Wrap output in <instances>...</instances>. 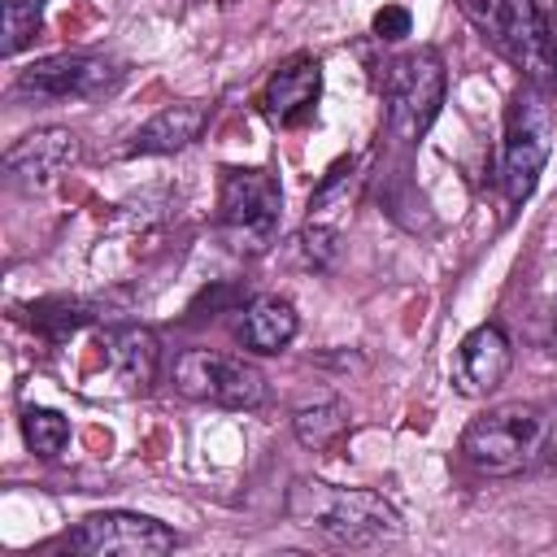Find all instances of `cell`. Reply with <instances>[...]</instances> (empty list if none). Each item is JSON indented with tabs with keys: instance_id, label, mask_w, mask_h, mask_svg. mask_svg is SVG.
<instances>
[{
	"instance_id": "19",
	"label": "cell",
	"mask_w": 557,
	"mask_h": 557,
	"mask_svg": "<svg viewBox=\"0 0 557 557\" xmlns=\"http://www.w3.org/2000/svg\"><path fill=\"white\" fill-rule=\"evenodd\" d=\"M44 22V0H4V39H0V52L4 57H17L35 30Z\"/></svg>"
},
{
	"instance_id": "1",
	"label": "cell",
	"mask_w": 557,
	"mask_h": 557,
	"mask_svg": "<svg viewBox=\"0 0 557 557\" xmlns=\"http://www.w3.org/2000/svg\"><path fill=\"white\" fill-rule=\"evenodd\" d=\"M461 453L483 474H522L557 461V400L500 405L461 431Z\"/></svg>"
},
{
	"instance_id": "10",
	"label": "cell",
	"mask_w": 557,
	"mask_h": 557,
	"mask_svg": "<svg viewBox=\"0 0 557 557\" xmlns=\"http://www.w3.org/2000/svg\"><path fill=\"white\" fill-rule=\"evenodd\" d=\"M78 152H83V144L70 126H39L4 152V170L17 187H48L61 170H70L78 161Z\"/></svg>"
},
{
	"instance_id": "23",
	"label": "cell",
	"mask_w": 557,
	"mask_h": 557,
	"mask_svg": "<svg viewBox=\"0 0 557 557\" xmlns=\"http://www.w3.org/2000/svg\"><path fill=\"white\" fill-rule=\"evenodd\" d=\"M548 348L557 352V322H553V335H548Z\"/></svg>"
},
{
	"instance_id": "12",
	"label": "cell",
	"mask_w": 557,
	"mask_h": 557,
	"mask_svg": "<svg viewBox=\"0 0 557 557\" xmlns=\"http://www.w3.org/2000/svg\"><path fill=\"white\" fill-rule=\"evenodd\" d=\"M509 361H513L509 335H505L496 322H483V326H474V331L461 339L457 361H453V383H457L461 396H487L492 387L505 383Z\"/></svg>"
},
{
	"instance_id": "8",
	"label": "cell",
	"mask_w": 557,
	"mask_h": 557,
	"mask_svg": "<svg viewBox=\"0 0 557 557\" xmlns=\"http://www.w3.org/2000/svg\"><path fill=\"white\" fill-rule=\"evenodd\" d=\"M122 65L96 52H52L17 74V91L35 100H96L113 91Z\"/></svg>"
},
{
	"instance_id": "2",
	"label": "cell",
	"mask_w": 557,
	"mask_h": 557,
	"mask_svg": "<svg viewBox=\"0 0 557 557\" xmlns=\"http://www.w3.org/2000/svg\"><path fill=\"white\" fill-rule=\"evenodd\" d=\"M283 509L296 527L322 531L335 544H383L405 531L400 513L370 487H335V483L300 479L292 483Z\"/></svg>"
},
{
	"instance_id": "20",
	"label": "cell",
	"mask_w": 557,
	"mask_h": 557,
	"mask_svg": "<svg viewBox=\"0 0 557 557\" xmlns=\"http://www.w3.org/2000/svg\"><path fill=\"white\" fill-rule=\"evenodd\" d=\"M87 322V309L83 305H74V300H44V305H35V326L39 331H48V335H74L78 326Z\"/></svg>"
},
{
	"instance_id": "21",
	"label": "cell",
	"mask_w": 557,
	"mask_h": 557,
	"mask_svg": "<svg viewBox=\"0 0 557 557\" xmlns=\"http://www.w3.org/2000/svg\"><path fill=\"white\" fill-rule=\"evenodd\" d=\"M335 248H339V226H326V222H305L300 226V252L313 270H326L335 261Z\"/></svg>"
},
{
	"instance_id": "14",
	"label": "cell",
	"mask_w": 557,
	"mask_h": 557,
	"mask_svg": "<svg viewBox=\"0 0 557 557\" xmlns=\"http://www.w3.org/2000/svg\"><path fill=\"white\" fill-rule=\"evenodd\" d=\"M104 361L126 392H144L157 374V335L148 326H109L100 335Z\"/></svg>"
},
{
	"instance_id": "5",
	"label": "cell",
	"mask_w": 557,
	"mask_h": 557,
	"mask_svg": "<svg viewBox=\"0 0 557 557\" xmlns=\"http://www.w3.org/2000/svg\"><path fill=\"white\" fill-rule=\"evenodd\" d=\"M278 222H283V191H278L274 174L257 170V165L226 170V178H222V239L235 252L257 257L278 239Z\"/></svg>"
},
{
	"instance_id": "25",
	"label": "cell",
	"mask_w": 557,
	"mask_h": 557,
	"mask_svg": "<svg viewBox=\"0 0 557 557\" xmlns=\"http://www.w3.org/2000/svg\"><path fill=\"white\" fill-rule=\"evenodd\" d=\"M222 4H235V0H222Z\"/></svg>"
},
{
	"instance_id": "6",
	"label": "cell",
	"mask_w": 557,
	"mask_h": 557,
	"mask_svg": "<svg viewBox=\"0 0 557 557\" xmlns=\"http://www.w3.org/2000/svg\"><path fill=\"white\" fill-rule=\"evenodd\" d=\"M387 131L396 139H422L444 104V57L435 48H413L387 65Z\"/></svg>"
},
{
	"instance_id": "16",
	"label": "cell",
	"mask_w": 557,
	"mask_h": 557,
	"mask_svg": "<svg viewBox=\"0 0 557 557\" xmlns=\"http://www.w3.org/2000/svg\"><path fill=\"white\" fill-rule=\"evenodd\" d=\"M361 187V161H335L326 170V178L318 183L313 200H309V222H326V226H339L352 209V196Z\"/></svg>"
},
{
	"instance_id": "24",
	"label": "cell",
	"mask_w": 557,
	"mask_h": 557,
	"mask_svg": "<svg viewBox=\"0 0 557 557\" xmlns=\"http://www.w3.org/2000/svg\"><path fill=\"white\" fill-rule=\"evenodd\" d=\"M535 4H540V0H535ZM544 4H548V13H553V17H557V0H544Z\"/></svg>"
},
{
	"instance_id": "7",
	"label": "cell",
	"mask_w": 557,
	"mask_h": 557,
	"mask_svg": "<svg viewBox=\"0 0 557 557\" xmlns=\"http://www.w3.org/2000/svg\"><path fill=\"white\" fill-rule=\"evenodd\" d=\"M174 387L187 400H209L222 409H257L270 396L265 374L252 361L231 352H209V348H187L174 361Z\"/></svg>"
},
{
	"instance_id": "13",
	"label": "cell",
	"mask_w": 557,
	"mask_h": 557,
	"mask_svg": "<svg viewBox=\"0 0 557 557\" xmlns=\"http://www.w3.org/2000/svg\"><path fill=\"white\" fill-rule=\"evenodd\" d=\"M205 122H209L205 104H196V100L170 104V109L152 113V117L131 135L126 157H165V152H178V148H187L191 139H200Z\"/></svg>"
},
{
	"instance_id": "18",
	"label": "cell",
	"mask_w": 557,
	"mask_h": 557,
	"mask_svg": "<svg viewBox=\"0 0 557 557\" xmlns=\"http://www.w3.org/2000/svg\"><path fill=\"white\" fill-rule=\"evenodd\" d=\"M292 431H296V440H300L305 448H326V444L344 431V405H339V400L305 405V409H296Z\"/></svg>"
},
{
	"instance_id": "3",
	"label": "cell",
	"mask_w": 557,
	"mask_h": 557,
	"mask_svg": "<svg viewBox=\"0 0 557 557\" xmlns=\"http://www.w3.org/2000/svg\"><path fill=\"white\" fill-rule=\"evenodd\" d=\"M461 9L483 39L527 74V83L557 87V26L535 0H461Z\"/></svg>"
},
{
	"instance_id": "15",
	"label": "cell",
	"mask_w": 557,
	"mask_h": 557,
	"mask_svg": "<svg viewBox=\"0 0 557 557\" xmlns=\"http://www.w3.org/2000/svg\"><path fill=\"white\" fill-rule=\"evenodd\" d=\"M296 331H300V318H296V309H292V300H283V296H257L248 309H244V318H239V339H244V348H252V352H283L292 339H296Z\"/></svg>"
},
{
	"instance_id": "4",
	"label": "cell",
	"mask_w": 557,
	"mask_h": 557,
	"mask_svg": "<svg viewBox=\"0 0 557 557\" xmlns=\"http://www.w3.org/2000/svg\"><path fill=\"white\" fill-rule=\"evenodd\" d=\"M553 152V113L544 104V87L540 83H522L509 117H505V144H500V187L509 196V205H522Z\"/></svg>"
},
{
	"instance_id": "17",
	"label": "cell",
	"mask_w": 557,
	"mask_h": 557,
	"mask_svg": "<svg viewBox=\"0 0 557 557\" xmlns=\"http://www.w3.org/2000/svg\"><path fill=\"white\" fill-rule=\"evenodd\" d=\"M22 435H26V444H30L35 457H61L65 444H70V422L57 409L26 405L22 409Z\"/></svg>"
},
{
	"instance_id": "22",
	"label": "cell",
	"mask_w": 557,
	"mask_h": 557,
	"mask_svg": "<svg viewBox=\"0 0 557 557\" xmlns=\"http://www.w3.org/2000/svg\"><path fill=\"white\" fill-rule=\"evenodd\" d=\"M409 26H413V17H409V9H400V4H383V9L374 13V35H379V39H387V44L405 39V35H409Z\"/></svg>"
},
{
	"instance_id": "9",
	"label": "cell",
	"mask_w": 557,
	"mask_h": 557,
	"mask_svg": "<svg viewBox=\"0 0 557 557\" xmlns=\"http://www.w3.org/2000/svg\"><path fill=\"white\" fill-rule=\"evenodd\" d=\"M178 544V535L148 518V513H126V509H104L83 518L70 531V548L87 557H161Z\"/></svg>"
},
{
	"instance_id": "11",
	"label": "cell",
	"mask_w": 557,
	"mask_h": 557,
	"mask_svg": "<svg viewBox=\"0 0 557 557\" xmlns=\"http://www.w3.org/2000/svg\"><path fill=\"white\" fill-rule=\"evenodd\" d=\"M318 96H322V61L292 57L270 74V83L261 91V113L274 126H300L305 117H313Z\"/></svg>"
}]
</instances>
